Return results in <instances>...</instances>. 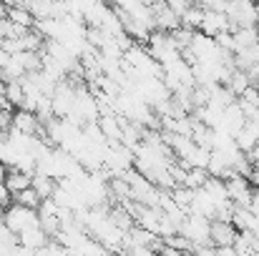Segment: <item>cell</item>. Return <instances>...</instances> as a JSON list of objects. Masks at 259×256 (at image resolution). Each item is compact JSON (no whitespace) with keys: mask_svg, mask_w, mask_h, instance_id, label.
Returning <instances> with one entry per match:
<instances>
[{"mask_svg":"<svg viewBox=\"0 0 259 256\" xmlns=\"http://www.w3.org/2000/svg\"><path fill=\"white\" fill-rule=\"evenodd\" d=\"M3 224H5L8 231H13L15 236H20V234H25L30 229H38L40 226V216L33 209H25L20 203H10L5 209V214H3Z\"/></svg>","mask_w":259,"mask_h":256,"instance_id":"6da1fadb","label":"cell"},{"mask_svg":"<svg viewBox=\"0 0 259 256\" xmlns=\"http://www.w3.org/2000/svg\"><path fill=\"white\" fill-rule=\"evenodd\" d=\"M239 231L234 229V224H227V221H211V246L214 249H227V246H234Z\"/></svg>","mask_w":259,"mask_h":256,"instance_id":"7a4b0ae2","label":"cell"},{"mask_svg":"<svg viewBox=\"0 0 259 256\" xmlns=\"http://www.w3.org/2000/svg\"><path fill=\"white\" fill-rule=\"evenodd\" d=\"M38 128H40V121H38L35 113H30V111H15L13 113V131H18L23 136H35Z\"/></svg>","mask_w":259,"mask_h":256,"instance_id":"3957f363","label":"cell"},{"mask_svg":"<svg viewBox=\"0 0 259 256\" xmlns=\"http://www.w3.org/2000/svg\"><path fill=\"white\" fill-rule=\"evenodd\" d=\"M232 35H234V56L252 50L259 43V28H239Z\"/></svg>","mask_w":259,"mask_h":256,"instance_id":"277c9868","label":"cell"},{"mask_svg":"<svg viewBox=\"0 0 259 256\" xmlns=\"http://www.w3.org/2000/svg\"><path fill=\"white\" fill-rule=\"evenodd\" d=\"M33 186V176L23 173L18 169H8V176H5V188L10 191V196H18L23 191H28Z\"/></svg>","mask_w":259,"mask_h":256,"instance_id":"5b68a950","label":"cell"},{"mask_svg":"<svg viewBox=\"0 0 259 256\" xmlns=\"http://www.w3.org/2000/svg\"><path fill=\"white\" fill-rule=\"evenodd\" d=\"M13 203H20V206H25V209H33V211H38L40 209V196L33 191V186L28 188V191H23V193H18V196H13Z\"/></svg>","mask_w":259,"mask_h":256,"instance_id":"8992f818","label":"cell"}]
</instances>
